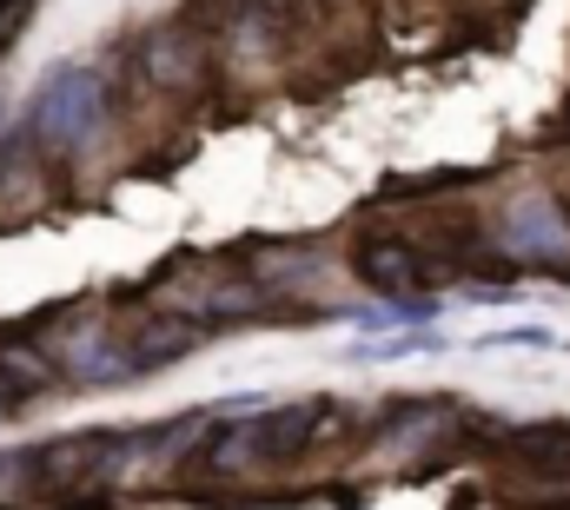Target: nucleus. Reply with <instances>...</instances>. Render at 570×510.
Wrapping results in <instances>:
<instances>
[{
  "instance_id": "nucleus-1",
  "label": "nucleus",
  "mask_w": 570,
  "mask_h": 510,
  "mask_svg": "<svg viewBox=\"0 0 570 510\" xmlns=\"http://www.w3.org/2000/svg\"><path fill=\"white\" fill-rule=\"evenodd\" d=\"M107 127V80L94 67H53L27 107V133L47 153H87Z\"/></svg>"
},
{
  "instance_id": "nucleus-2",
  "label": "nucleus",
  "mask_w": 570,
  "mask_h": 510,
  "mask_svg": "<svg viewBox=\"0 0 570 510\" xmlns=\"http://www.w3.org/2000/svg\"><path fill=\"white\" fill-rule=\"evenodd\" d=\"M504 253L518 258L524 272H564L570 265V219L558 199H544V193H524V199H511V213H504Z\"/></svg>"
},
{
  "instance_id": "nucleus-3",
  "label": "nucleus",
  "mask_w": 570,
  "mask_h": 510,
  "mask_svg": "<svg viewBox=\"0 0 570 510\" xmlns=\"http://www.w3.org/2000/svg\"><path fill=\"white\" fill-rule=\"evenodd\" d=\"M67 379L80 384H120V379H140V359H134V345L127 339H114V332H100V325H80L67 345H60V359H53Z\"/></svg>"
},
{
  "instance_id": "nucleus-4",
  "label": "nucleus",
  "mask_w": 570,
  "mask_h": 510,
  "mask_svg": "<svg viewBox=\"0 0 570 510\" xmlns=\"http://www.w3.org/2000/svg\"><path fill=\"white\" fill-rule=\"evenodd\" d=\"M325 424V404L305 398V404H279V411H259L246 418V438H253V464H279V458H298Z\"/></svg>"
},
{
  "instance_id": "nucleus-5",
  "label": "nucleus",
  "mask_w": 570,
  "mask_h": 510,
  "mask_svg": "<svg viewBox=\"0 0 570 510\" xmlns=\"http://www.w3.org/2000/svg\"><path fill=\"white\" fill-rule=\"evenodd\" d=\"M358 272H365L379 292H412V285H425L438 265H431L412 239H385V233H379V239H358Z\"/></svg>"
},
{
  "instance_id": "nucleus-6",
  "label": "nucleus",
  "mask_w": 570,
  "mask_h": 510,
  "mask_svg": "<svg viewBox=\"0 0 570 510\" xmlns=\"http://www.w3.org/2000/svg\"><path fill=\"white\" fill-rule=\"evenodd\" d=\"M166 305H179V312H193V318H206V325H233V318L273 312L266 285H199V292H173Z\"/></svg>"
},
{
  "instance_id": "nucleus-7",
  "label": "nucleus",
  "mask_w": 570,
  "mask_h": 510,
  "mask_svg": "<svg viewBox=\"0 0 570 510\" xmlns=\"http://www.w3.org/2000/svg\"><path fill=\"white\" fill-rule=\"evenodd\" d=\"M146 73H153L159 87H193V80H206V47H199L186 27H159V33L146 40Z\"/></svg>"
},
{
  "instance_id": "nucleus-8",
  "label": "nucleus",
  "mask_w": 570,
  "mask_h": 510,
  "mask_svg": "<svg viewBox=\"0 0 570 510\" xmlns=\"http://www.w3.org/2000/svg\"><path fill=\"white\" fill-rule=\"evenodd\" d=\"M193 325L186 318H159V325H146L140 339H134V359H140V372H159V365H173V359H186L193 352Z\"/></svg>"
},
{
  "instance_id": "nucleus-9",
  "label": "nucleus",
  "mask_w": 570,
  "mask_h": 510,
  "mask_svg": "<svg viewBox=\"0 0 570 510\" xmlns=\"http://www.w3.org/2000/svg\"><path fill=\"white\" fill-rule=\"evenodd\" d=\"M53 372H60V365H53L47 352H33V345H7V352H0V379L13 384V391H40Z\"/></svg>"
},
{
  "instance_id": "nucleus-10",
  "label": "nucleus",
  "mask_w": 570,
  "mask_h": 510,
  "mask_svg": "<svg viewBox=\"0 0 570 510\" xmlns=\"http://www.w3.org/2000/svg\"><path fill=\"white\" fill-rule=\"evenodd\" d=\"M412 352H444V339L412 325V332H399L392 345H352V359H358V365H392V359H412Z\"/></svg>"
},
{
  "instance_id": "nucleus-11",
  "label": "nucleus",
  "mask_w": 570,
  "mask_h": 510,
  "mask_svg": "<svg viewBox=\"0 0 570 510\" xmlns=\"http://www.w3.org/2000/svg\"><path fill=\"white\" fill-rule=\"evenodd\" d=\"M551 352L558 345V332L551 325H511V332H491V339H478V352Z\"/></svg>"
},
{
  "instance_id": "nucleus-12",
  "label": "nucleus",
  "mask_w": 570,
  "mask_h": 510,
  "mask_svg": "<svg viewBox=\"0 0 570 510\" xmlns=\"http://www.w3.org/2000/svg\"><path fill=\"white\" fill-rule=\"evenodd\" d=\"M20 13H27V0H0V40L20 27Z\"/></svg>"
},
{
  "instance_id": "nucleus-13",
  "label": "nucleus",
  "mask_w": 570,
  "mask_h": 510,
  "mask_svg": "<svg viewBox=\"0 0 570 510\" xmlns=\"http://www.w3.org/2000/svg\"><path fill=\"white\" fill-rule=\"evenodd\" d=\"M564 219H570V206H564Z\"/></svg>"
}]
</instances>
